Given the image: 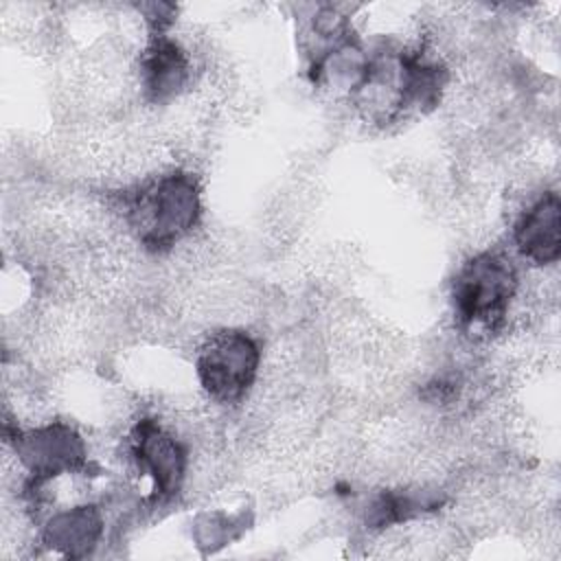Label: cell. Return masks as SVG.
Listing matches in <instances>:
<instances>
[{"label":"cell","instance_id":"cell-1","mask_svg":"<svg viewBox=\"0 0 561 561\" xmlns=\"http://www.w3.org/2000/svg\"><path fill=\"white\" fill-rule=\"evenodd\" d=\"M125 226L151 254L173 250L202 217V184L186 169H171L127 191L118 199Z\"/></svg>","mask_w":561,"mask_h":561},{"label":"cell","instance_id":"cell-2","mask_svg":"<svg viewBox=\"0 0 561 561\" xmlns=\"http://www.w3.org/2000/svg\"><path fill=\"white\" fill-rule=\"evenodd\" d=\"M517 267L504 252L482 250L460 263L451 278L454 322L467 337L482 340L502 331L517 291Z\"/></svg>","mask_w":561,"mask_h":561},{"label":"cell","instance_id":"cell-3","mask_svg":"<svg viewBox=\"0 0 561 561\" xmlns=\"http://www.w3.org/2000/svg\"><path fill=\"white\" fill-rule=\"evenodd\" d=\"M261 364L256 340L243 329H219L197 348L195 373L202 390L221 405H234L252 390Z\"/></svg>","mask_w":561,"mask_h":561},{"label":"cell","instance_id":"cell-4","mask_svg":"<svg viewBox=\"0 0 561 561\" xmlns=\"http://www.w3.org/2000/svg\"><path fill=\"white\" fill-rule=\"evenodd\" d=\"M7 443L26 471V493L35 497L44 484L64 473L88 467V447L81 434L66 421H50L20 430L4 423Z\"/></svg>","mask_w":561,"mask_h":561},{"label":"cell","instance_id":"cell-5","mask_svg":"<svg viewBox=\"0 0 561 561\" xmlns=\"http://www.w3.org/2000/svg\"><path fill=\"white\" fill-rule=\"evenodd\" d=\"M129 456L136 469L151 478V502L164 504L182 491L188 451L158 419L142 416L136 421L129 432Z\"/></svg>","mask_w":561,"mask_h":561},{"label":"cell","instance_id":"cell-6","mask_svg":"<svg viewBox=\"0 0 561 561\" xmlns=\"http://www.w3.org/2000/svg\"><path fill=\"white\" fill-rule=\"evenodd\" d=\"M191 79V59L186 50L164 35H149L140 53V85L149 103L162 105L175 99Z\"/></svg>","mask_w":561,"mask_h":561},{"label":"cell","instance_id":"cell-7","mask_svg":"<svg viewBox=\"0 0 561 561\" xmlns=\"http://www.w3.org/2000/svg\"><path fill=\"white\" fill-rule=\"evenodd\" d=\"M513 243L535 265H552L561 256V202L554 191L537 197L515 221Z\"/></svg>","mask_w":561,"mask_h":561},{"label":"cell","instance_id":"cell-8","mask_svg":"<svg viewBox=\"0 0 561 561\" xmlns=\"http://www.w3.org/2000/svg\"><path fill=\"white\" fill-rule=\"evenodd\" d=\"M105 530L103 511L96 504H77L53 513L42 526L39 541L46 550L66 559L92 554Z\"/></svg>","mask_w":561,"mask_h":561},{"label":"cell","instance_id":"cell-9","mask_svg":"<svg viewBox=\"0 0 561 561\" xmlns=\"http://www.w3.org/2000/svg\"><path fill=\"white\" fill-rule=\"evenodd\" d=\"M401 92L403 114H427L432 112L447 88L449 70L432 53L421 48L401 46Z\"/></svg>","mask_w":561,"mask_h":561},{"label":"cell","instance_id":"cell-10","mask_svg":"<svg viewBox=\"0 0 561 561\" xmlns=\"http://www.w3.org/2000/svg\"><path fill=\"white\" fill-rule=\"evenodd\" d=\"M438 504H440L438 500H432L425 493L381 491L366 506L364 519L368 528H388L392 524H401L425 511H432Z\"/></svg>","mask_w":561,"mask_h":561},{"label":"cell","instance_id":"cell-11","mask_svg":"<svg viewBox=\"0 0 561 561\" xmlns=\"http://www.w3.org/2000/svg\"><path fill=\"white\" fill-rule=\"evenodd\" d=\"M234 526H239L237 517H230L226 513H202L195 519L197 546H206L208 550L226 546L230 539L237 537Z\"/></svg>","mask_w":561,"mask_h":561},{"label":"cell","instance_id":"cell-12","mask_svg":"<svg viewBox=\"0 0 561 561\" xmlns=\"http://www.w3.org/2000/svg\"><path fill=\"white\" fill-rule=\"evenodd\" d=\"M136 9L142 15L149 35H164L175 22V13H178V7L171 2H145V4H138Z\"/></svg>","mask_w":561,"mask_h":561}]
</instances>
